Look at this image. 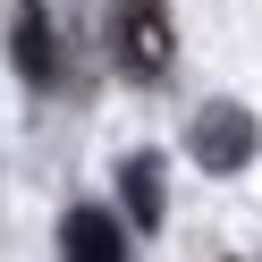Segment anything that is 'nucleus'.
<instances>
[{"label": "nucleus", "instance_id": "obj_1", "mask_svg": "<svg viewBox=\"0 0 262 262\" xmlns=\"http://www.w3.org/2000/svg\"><path fill=\"white\" fill-rule=\"evenodd\" d=\"M110 51H119V68L136 76V85L169 76V59H178L169 0H110Z\"/></svg>", "mask_w": 262, "mask_h": 262}, {"label": "nucleus", "instance_id": "obj_2", "mask_svg": "<svg viewBox=\"0 0 262 262\" xmlns=\"http://www.w3.org/2000/svg\"><path fill=\"white\" fill-rule=\"evenodd\" d=\"M245 152H254V119H245L237 102H211V110H194V161H203L211 178L245 169Z\"/></svg>", "mask_w": 262, "mask_h": 262}, {"label": "nucleus", "instance_id": "obj_3", "mask_svg": "<svg viewBox=\"0 0 262 262\" xmlns=\"http://www.w3.org/2000/svg\"><path fill=\"white\" fill-rule=\"evenodd\" d=\"M9 59H17L26 85H59V34H51V17H42V0L17 9V26H9Z\"/></svg>", "mask_w": 262, "mask_h": 262}, {"label": "nucleus", "instance_id": "obj_4", "mask_svg": "<svg viewBox=\"0 0 262 262\" xmlns=\"http://www.w3.org/2000/svg\"><path fill=\"white\" fill-rule=\"evenodd\" d=\"M59 262H127L119 220H110L102 203H76L68 220H59Z\"/></svg>", "mask_w": 262, "mask_h": 262}, {"label": "nucleus", "instance_id": "obj_5", "mask_svg": "<svg viewBox=\"0 0 262 262\" xmlns=\"http://www.w3.org/2000/svg\"><path fill=\"white\" fill-rule=\"evenodd\" d=\"M119 194H127V220H136V228H161V161L152 152H136L119 169Z\"/></svg>", "mask_w": 262, "mask_h": 262}]
</instances>
